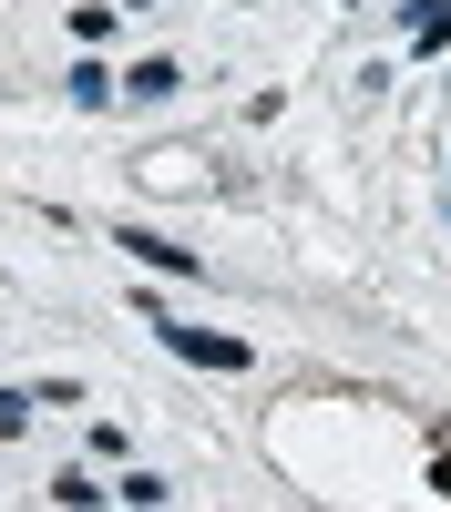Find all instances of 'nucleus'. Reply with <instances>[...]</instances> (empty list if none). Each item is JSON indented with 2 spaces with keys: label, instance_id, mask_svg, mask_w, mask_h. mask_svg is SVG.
<instances>
[{
  "label": "nucleus",
  "instance_id": "nucleus-1",
  "mask_svg": "<svg viewBox=\"0 0 451 512\" xmlns=\"http://www.w3.org/2000/svg\"><path fill=\"white\" fill-rule=\"evenodd\" d=\"M123 256H144V267H164V277H195V256H185V246H164L154 226H123Z\"/></svg>",
  "mask_w": 451,
  "mask_h": 512
},
{
  "label": "nucleus",
  "instance_id": "nucleus-2",
  "mask_svg": "<svg viewBox=\"0 0 451 512\" xmlns=\"http://www.w3.org/2000/svg\"><path fill=\"white\" fill-rule=\"evenodd\" d=\"M185 359H205V369H246V338H205V328H164Z\"/></svg>",
  "mask_w": 451,
  "mask_h": 512
},
{
  "label": "nucleus",
  "instance_id": "nucleus-3",
  "mask_svg": "<svg viewBox=\"0 0 451 512\" xmlns=\"http://www.w3.org/2000/svg\"><path fill=\"white\" fill-rule=\"evenodd\" d=\"M175 62H134V72H123V93H134V103H175Z\"/></svg>",
  "mask_w": 451,
  "mask_h": 512
},
{
  "label": "nucleus",
  "instance_id": "nucleus-4",
  "mask_svg": "<svg viewBox=\"0 0 451 512\" xmlns=\"http://www.w3.org/2000/svg\"><path fill=\"white\" fill-rule=\"evenodd\" d=\"M0 431H31V390H0Z\"/></svg>",
  "mask_w": 451,
  "mask_h": 512
}]
</instances>
